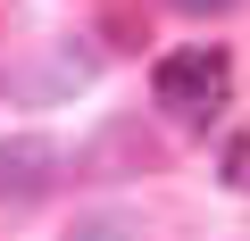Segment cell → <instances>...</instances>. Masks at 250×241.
I'll return each instance as SVG.
<instances>
[{
  "label": "cell",
  "mask_w": 250,
  "mask_h": 241,
  "mask_svg": "<svg viewBox=\"0 0 250 241\" xmlns=\"http://www.w3.org/2000/svg\"><path fill=\"white\" fill-rule=\"evenodd\" d=\"M150 92H159V108H167V116H184V125H208V116L225 108V92H233V58H225L217 42L167 50V58L150 67Z\"/></svg>",
  "instance_id": "cell-1"
},
{
  "label": "cell",
  "mask_w": 250,
  "mask_h": 241,
  "mask_svg": "<svg viewBox=\"0 0 250 241\" xmlns=\"http://www.w3.org/2000/svg\"><path fill=\"white\" fill-rule=\"evenodd\" d=\"M67 241H142V224H125V216H83Z\"/></svg>",
  "instance_id": "cell-3"
},
{
  "label": "cell",
  "mask_w": 250,
  "mask_h": 241,
  "mask_svg": "<svg viewBox=\"0 0 250 241\" xmlns=\"http://www.w3.org/2000/svg\"><path fill=\"white\" fill-rule=\"evenodd\" d=\"M59 142H42V133H9L0 142V208L9 216H25V208H42L50 191H59Z\"/></svg>",
  "instance_id": "cell-2"
},
{
  "label": "cell",
  "mask_w": 250,
  "mask_h": 241,
  "mask_svg": "<svg viewBox=\"0 0 250 241\" xmlns=\"http://www.w3.org/2000/svg\"><path fill=\"white\" fill-rule=\"evenodd\" d=\"M225 183H233V191H250V133H233V142H225Z\"/></svg>",
  "instance_id": "cell-4"
},
{
  "label": "cell",
  "mask_w": 250,
  "mask_h": 241,
  "mask_svg": "<svg viewBox=\"0 0 250 241\" xmlns=\"http://www.w3.org/2000/svg\"><path fill=\"white\" fill-rule=\"evenodd\" d=\"M167 9H184V17H225V9H242V0H167Z\"/></svg>",
  "instance_id": "cell-5"
}]
</instances>
